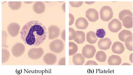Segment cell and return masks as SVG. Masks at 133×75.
Segmentation results:
<instances>
[{
  "instance_id": "6",
  "label": "cell",
  "mask_w": 133,
  "mask_h": 75,
  "mask_svg": "<svg viewBox=\"0 0 133 75\" xmlns=\"http://www.w3.org/2000/svg\"><path fill=\"white\" fill-rule=\"evenodd\" d=\"M25 47L21 43L17 42L12 47L11 51L12 55L16 57L21 56L25 50Z\"/></svg>"
},
{
  "instance_id": "13",
  "label": "cell",
  "mask_w": 133,
  "mask_h": 75,
  "mask_svg": "<svg viewBox=\"0 0 133 75\" xmlns=\"http://www.w3.org/2000/svg\"><path fill=\"white\" fill-rule=\"evenodd\" d=\"M125 47L123 44L119 42L116 41L113 44L111 50L114 53L121 54L125 50Z\"/></svg>"
},
{
  "instance_id": "36",
  "label": "cell",
  "mask_w": 133,
  "mask_h": 75,
  "mask_svg": "<svg viewBox=\"0 0 133 75\" xmlns=\"http://www.w3.org/2000/svg\"><path fill=\"white\" fill-rule=\"evenodd\" d=\"M62 8L63 11L64 12H65V3H63L62 6Z\"/></svg>"
},
{
  "instance_id": "24",
  "label": "cell",
  "mask_w": 133,
  "mask_h": 75,
  "mask_svg": "<svg viewBox=\"0 0 133 75\" xmlns=\"http://www.w3.org/2000/svg\"><path fill=\"white\" fill-rule=\"evenodd\" d=\"M95 58L98 61L103 62H105L107 58V55L103 51H99L96 53Z\"/></svg>"
},
{
  "instance_id": "32",
  "label": "cell",
  "mask_w": 133,
  "mask_h": 75,
  "mask_svg": "<svg viewBox=\"0 0 133 75\" xmlns=\"http://www.w3.org/2000/svg\"><path fill=\"white\" fill-rule=\"evenodd\" d=\"M69 26H70L73 24L74 22L75 18L74 16L70 13H69Z\"/></svg>"
},
{
  "instance_id": "16",
  "label": "cell",
  "mask_w": 133,
  "mask_h": 75,
  "mask_svg": "<svg viewBox=\"0 0 133 75\" xmlns=\"http://www.w3.org/2000/svg\"><path fill=\"white\" fill-rule=\"evenodd\" d=\"M108 62L109 65H119L122 62V59L119 56L112 55L109 57Z\"/></svg>"
},
{
  "instance_id": "2",
  "label": "cell",
  "mask_w": 133,
  "mask_h": 75,
  "mask_svg": "<svg viewBox=\"0 0 133 75\" xmlns=\"http://www.w3.org/2000/svg\"><path fill=\"white\" fill-rule=\"evenodd\" d=\"M101 19L105 21H108L113 17V13L112 8L109 6L102 7L100 11Z\"/></svg>"
},
{
  "instance_id": "19",
  "label": "cell",
  "mask_w": 133,
  "mask_h": 75,
  "mask_svg": "<svg viewBox=\"0 0 133 75\" xmlns=\"http://www.w3.org/2000/svg\"><path fill=\"white\" fill-rule=\"evenodd\" d=\"M86 39L87 41L90 44L95 43L98 40L95 33L91 31L87 33Z\"/></svg>"
},
{
  "instance_id": "30",
  "label": "cell",
  "mask_w": 133,
  "mask_h": 75,
  "mask_svg": "<svg viewBox=\"0 0 133 75\" xmlns=\"http://www.w3.org/2000/svg\"><path fill=\"white\" fill-rule=\"evenodd\" d=\"M2 47H5L6 46V42L7 38V34L6 32L5 31H2Z\"/></svg>"
},
{
  "instance_id": "11",
  "label": "cell",
  "mask_w": 133,
  "mask_h": 75,
  "mask_svg": "<svg viewBox=\"0 0 133 75\" xmlns=\"http://www.w3.org/2000/svg\"><path fill=\"white\" fill-rule=\"evenodd\" d=\"M97 43L98 47L100 49L106 50L110 48L112 42L110 39L106 38L99 40Z\"/></svg>"
},
{
  "instance_id": "15",
  "label": "cell",
  "mask_w": 133,
  "mask_h": 75,
  "mask_svg": "<svg viewBox=\"0 0 133 75\" xmlns=\"http://www.w3.org/2000/svg\"><path fill=\"white\" fill-rule=\"evenodd\" d=\"M75 26L79 29H84L88 27L89 23L84 18L80 17L77 19L75 22Z\"/></svg>"
},
{
  "instance_id": "8",
  "label": "cell",
  "mask_w": 133,
  "mask_h": 75,
  "mask_svg": "<svg viewBox=\"0 0 133 75\" xmlns=\"http://www.w3.org/2000/svg\"><path fill=\"white\" fill-rule=\"evenodd\" d=\"M108 27L111 32L117 33L121 29L122 25L118 19L114 18L109 22Z\"/></svg>"
},
{
  "instance_id": "18",
  "label": "cell",
  "mask_w": 133,
  "mask_h": 75,
  "mask_svg": "<svg viewBox=\"0 0 133 75\" xmlns=\"http://www.w3.org/2000/svg\"><path fill=\"white\" fill-rule=\"evenodd\" d=\"M76 36L74 41L78 44L83 43L85 41V34L82 31H77Z\"/></svg>"
},
{
  "instance_id": "1",
  "label": "cell",
  "mask_w": 133,
  "mask_h": 75,
  "mask_svg": "<svg viewBox=\"0 0 133 75\" xmlns=\"http://www.w3.org/2000/svg\"><path fill=\"white\" fill-rule=\"evenodd\" d=\"M45 26L41 22L32 20L26 23L20 32L21 38L27 45L32 47L38 46L45 40L48 35Z\"/></svg>"
},
{
  "instance_id": "28",
  "label": "cell",
  "mask_w": 133,
  "mask_h": 75,
  "mask_svg": "<svg viewBox=\"0 0 133 75\" xmlns=\"http://www.w3.org/2000/svg\"><path fill=\"white\" fill-rule=\"evenodd\" d=\"M95 34L97 37L102 39L105 36L106 33L104 29L101 28L97 29Z\"/></svg>"
},
{
  "instance_id": "27",
  "label": "cell",
  "mask_w": 133,
  "mask_h": 75,
  "mask_svg": "<svg viewBox=\"0 0 133 75\" xmlns=\"http://www.w3.org/2000/svg\"><path fill=\"white\" fill-rule=\"evenodd\" d=\"M127 16L132 17V13L129 10L125 9L122 10L119 12L118 17L122 21L123 19Z\"/></svg>"
},
{
  "instance_id": "22",
  "label": "cell",
  "mask_w": 133,
  "mask_h": 75,
  "mask_svg": "<svg viewBox=\"0 0 133 75\" xmlns=\"http://www.w3.org/2000/svg\"><path fill=\"white\" fill-rule=\"evenodd\" d=\"M69 56L74 55L77 53L78 50V47L77 45L72 42H69Z\"/></svg>"
},
{
  "instance_id": "35",
  "label": "cell",
  "mask_w": 133,
  "mask_h": 75,
  "mask_svg": "<svg viewBox=\"0 0 133 75\" xmlns=\"http://www.w3.org/2000/svg\"><path fill=\"white\" fill-rule=\"evenodd\" d=\"M61 38L64 41H65V29H64L63 30L61 34Z\"/></svg>"
},
{
  "instance_id": "4",
  "label": "cell",
  "mask_w": 133,
  "mask_h": 75,
  "mask_svg": "<svg viewBox=\"0 0 133 75\" xmlns=\"http://www.w3.org/2000/svg\"><path fill=\"white\" fill-rule=\"evenodd\" d=\"M44 53L43 48L41 47L33 48L30 49L28 52V55L30 59L36 60L41 58Z\"/></svg>"
},
{
  "instance_id": "3",
  "label": "cell",
  "mask_w": 133,
  "mask_h": 75,
  "mask_svg": "<svg viewBox=\"0 0 133 75\" xmlns=\"http://www.w3.org/2000/svg\"><path fill=\"white\" fill-rule=\"evenodd\" d=\"M64 45L61 40L56 39L51 42L49 45L50 50L55 53L61 52L64 50Z\"/></svg>"
},
{
  "instance_id": "40",
  "label": "cell",
  "mask_w": 133,
  "mask_h": 75,
  "mask_svg": "<svg viewBox=\"0 0 133 75\" xmlns=\"http://www.w3.org/2000/svg\"><path fill=\"white\" fill-rule=\"evenodd\" d=\"M130 65V64H129V63H124L122 65Z\"/></svg>"
},
{
  "instance_id": "17",
  "label": "cell",
  "mask_w": 133,
  "mask_h": 75,
  "mask_svg": "<svg viewBox=\"0 0 133 75\" xmlns=\"http://www.w3.org/2000/svg\"><path fill=\"white\" fill-rule=\"evenodd\" d=\"M72 61L75 65H82L85 62V58L83 55L80 53H77L73 56Z\"/></svg>"
},
{
  "instance_id": "10",
  "label": "cell",
  "mask_w": 133,
  "mask_h": 75,
  "mask_svg": "<svg viewBox=\"0 0 133 75\" xmlns=\"http://www.w3.org/2000/svg\"><path fill=\"white\" fill-rule=\"evenodd\" d=\"M85 16L88 20L91 22H95L99 18L98 12L94 8L88 9L86 12Z\"/></svg>"
},
{
  "instance_id": "7",
  "label": "cell",
  "mask_w": 133,
  "mask_h": 75,
  "mask_svg": "<svg viewBox=\"0 0 133 75\" xmlns=\"http://www.w3.org/2000/svg\"><path fill=\"white\" fill-rule=\"evenodd\" d=\"M20 26L19 24L16 22L10 23L7 27V30L9 34L12 37H15L19 33Z\"/></svg>"
},
{
  "instance_id": "29",
  "label": "cell",
  "mask_w": 133,
  "mask_h": 75,
  "mask_svg": "<svg viewBox=\"0 0 133 75\" xmlns=\"http://www.w3.org/2000/svg\"><path fill=\"white\" fill-rule=\"evenodd\" d=\"M69 40H73L76 37V32L75 30L72 28H69Z\"/></svg>"
},
{
  "instance_id": "38",
  "label": "cell",
  "mask_w": 133,
  "mask_h": 75,
  "mask_svg": "<svg viewBox=\"0 0 133 75\" xmlns=\"http://www.w3.org/2000/svg\"><path fill=\"white\" fill-rule=\"evenodd\" d=\"M85 3L88 4H91L94 3L95 2H84Z\"/></svg>"
},
{
  "instance_id": "12",
  "label": "cell",
  "mask_w": 133,
  "mask_h": 75,
  "mask_svg": "<svg viewBox=\"0 0 133 75\" xmlns=\"http://www.w3.org/2000/svg\"><path fill=\"white\" fill-rule=\"evenodd\" d=\"M44 63L48 65H52L56 62L57 57L56 56L52 53L49 52L46 53L44 56L43 58Z\"/></svg>"
},
{
  "instance_id": "23",
  "label": "cell",
  "mask_w": 133,
  "mask_h": 75,
  "mask_svg": "<svg viewBox=\"0 0 133 75\" xmlns=\"http://www.w3.org/2000/svg\"><path fill=\"white\" fill-rule=\"evenodd\" d=\"M8 6L12 10H18L21 7L22 2L21 1H9Z\"/></svg>"
},
{
  "instance_id": "26",
  "label": "cell",
  "mask_w": 133,
  "mask_h": 75,
  "mask_svg": "<svg viewBox=\"0 0 133 75\" xmlns=\"http://www.w3.org/2000/svg\"><path fill=\"white\" fill-rule=\"evenodd\" d=\"M124 42L127 49L130 51H132V36H129L126 38Z\"/></svg>"
},
{
  "instance_id": "31",
  "label": "cell",
  "mask_w": 133,
  "mask_h": 75,
  "mask_svg": "<svg viewBox=\"0 0 133 75\" xmlns=\"http://www.w3.org/2000/svg\"><path fill=\"white\" fill-rule=\"evenodd\" d=\"M83 2L69 1V3L71 6L75 8H78L82 5Z\"/></svg>"
},
{
  "instance_id": "39",
  "label": "cell",
  "mask_w": 133,
  "mask_h": 75,
  "mask_svg": "<svg viewBox=\"0 0 133 75\" xmlns=\"http://www.w3.org/2000/svg\"><path fill=\"white\" fill-rule=\"evenodd\" d=\"M25 4H30L33 2H24Z\"/></svg>"
},
{
  "instance_id": "37",
  "label": "cell",
  "mask_w": 133,
  "mask_h": 75,
  "mask_svg": "<svg viewBox=\"0 0 133 75\" xmlns=\"http://www.w3.org/2000/svg\"><path fill=\"white\" fill-rule=\"evenodd\" d=\"M129 60L132 63V53L129 56Z\"/></svg>"
},
{
  "instance_id": "25",
  "label": "cell",
  "mask_w": 133,
  "mask_h": 75,
  "mask_svg": "<svg viewBox=\"0 0 133 75\" xmlns=\"http://www.w3.org/2000/svg\"><path fill=\"white\" fill-rule=\"evenodd\" d=\"M10 53L7 49H2V64H3L7 62L10 57Z\"/></svg>"
},
{
  "instance_id": "21",
  "label": "cell",
  "mask_w": 133,
  "mask_h": 75,
  "mask_svg": "<svg viewBox=\"0 0 133 75\" xmlns=\"http://www.w3.org/2000/svg\"><path fill=\"white\" fill-rule=\"evenodd\" d=\"M132 36V34L131 32L129 30L124 29L119 33L118 37L120 41L124 42L126 38L128 36Z\"/></svg>"
},
{
  "instance_id": "33",
  "label": "cell",
  "mask_w": 133,
  "mask_h": 75,
  "mask_svg": "<svg viewBox=\"0 0 133 75\" xmlns=\"http://www.w3.org/2000/svg\"><path fill=\"white\" fill-rule=\"evenodd\" d=\"M85 65H98V64L95 61L89 60L87 62Z\"/></svg>"
},
{
  "instance_id": "20",
  "label": "cell",
  "mask_w": 133,
  "mask_h": 75,
  "mask_svg": "<svg viewBox=\"0 0 133 75\" xmlns=\"http://www.w3.org/2000/svg\"><path fill=\"white\" fill-rule=\"evenodd\" d=\"M122 21L123 26L125 28L129 29L132 27V17L126 16Z\"/></svg>"
},
{
  "instance_id": "34",
  "label": "cell",
  "mask_w": 133,
  "mask_h": 75,
  "mask_svg": "<svg viewBox=\"0 0 133 75\" xmlns=\"http://www.w3.org/2000/svg\"><path fill=\"white\" fill-rule=\"evenodd\" d=\"M58 65H65V57L61 58L59 61Z\"/></svg>"
},
{
  "instance_id": "5",
  "label": "cell",
  "mask_w": 133,
  "mask_h": 75,
  "mask_svg": "<svg viewBox=\"0 0 133 75\" xmlns=\"http://www.w3.org/2000/svg\"><path fill=\"white\" fill-rule=\"evenodd\" d=\"M96 51V48L94 46L86 44L83 48L82 54L85 58H90L94 56Z\"/></svg>"
},
{
  "instance_id": "9",
  "label": "cell",
  "mask_w": 133,
  "mask_h": 75,
  "mask_svg": "<svg viewBox=\"0 0 133 75\" xmlns=\"http://www.w3.org/2000/svg\"><path fill=\"white\" fill-rule=\"evenodd\" d=\"M48 38L50 40H53L58 37L60 33V28L57 26L52 25L48 28Z\"/></svg>"
},
{
  "instance_id": "14",
  "label": "cell",
  "mask_w": 133,
  "mask_h": 75,
  "mask_svg": "<svg viewBox=\"0 0 133 75\" xmlns=\"http://www.w3.org/2000/svg\"><path fill=\"white\" fill-rule=\"evenodd\" d=\"M32 8L35 13L38 14H42L45 11V5L43 2H36L33 5Z\"/></svg>"
}]
</instances>
